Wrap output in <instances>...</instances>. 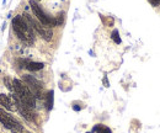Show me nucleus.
Segmentation results:
<instances>
[{"mask_svg":"<svg viewBox=\"0 0 160 133\" xmlns=\"http://www.w3.org/2000/svg\"><path fill=\"white\" fill-rule=\"evenodd\" d=\"M12 27L16 33V36L23 41L27 44H32L35 42V36H33V28L28 25V22L25 20L22 15H18L12 20Z\"/></svg>","mask_w":160,"mask_h":133,"instance_id":"nucleus-1","label":"nucleus"},{"mask_svg":"<svg viewBox=\"0 0 160 133\" xmlns=\"http://www.w3.org/2000/svg\"><path fill=\"white\" fill-rule=\"evenodd\" d=\"M12 85H14V93L12 94H15L20 100H22L28 107L33 109L36 106V99H35V95L32 94V91L30 90V88L18 79L12 80Z\"/></svg>","mask_w":160,"mask_h":133,"instance_id":"nucleus-2","label":"nucleus"},{"mask_svg":"<svg viewBox=\"0 0 160 133\" xmlns=\"http://www.w3.org/2000/svg\"><path fill=\"white\" fill-rule=\"evenodd\" d=\"M30 5H31V8H32V11H33V14L36 15V18L40 20V22L43 25V26H46V27H51V26H54V25H57V21L56 19H52V18H49V16H47L44 13H43V10L40 8V5L36 3V1H33V0H31L30 1Z\"/></svg>","mask_w":160,"mask_h":133,"instance_id":"nucleus-3","label":"nucleus"},{"mask_svg":"<svg viewBox=\"0 0 160 133\" xmlns=\"http://www.w3.org/2000/svg\"><path fill=\"white\" fill-rule=\"evenodd\" d=\"M25 20L28 22V25L33 28V30H36L38 33L41 35V37L44 38L46 41H51V38H52V31L48 28V27H46V26H43L41 22H37L35 19H32L30 15H27V14H25V15H22Z\"/></svg>","mask_w":160,"mask_h":133,"instance_id":"nucleus-4","label":"nucleus"},{"mask_svg":"<svg viewBox=\"0 0 160 133\" xmlns=\"http://www.w3.org/2000/svg\"><path fill=\"white\" fill-rule=\"evenodd\" d=\"M0 122L9 130L14 131V132H21L22 131V127L21 125L14 118L11 117L8 112L4 111V109H0Z\"/></svg>","mask_w":160,"mask_h":133,"instance_id":"nucleus-5","label":"nucleus"},{"mask_svg":"<svg viewBox=\"0 0 160 133\" xmlns=\"http://www.w3.org/2000/svg\"><path fill=\"white\" fill-rule=\"evenodd\" d=\"M12 97H14V102H15V105H16V109L19 110V112H20L27 121H33L35 120V117H33V114H32V111H31V107H28L22 100H20L18 96L15 95V94H12Z\"/></svg>","mask_w":160,"mask_h":133,"instance_id":"nucleus-6","label":"nucleus"},{"mask_svg":"<svg viewBox=\"0 0 160 133\" xmlns=\"http://www.w3.org/2000/svg\"><path fill=\"white\" fill-rule=\"evenodd\" d=\"M23 80H25V81L27 83V85L30 86V90L32 91V94L35 95V97H41V94H42V85H41L40 81L31 75H25L23 76Z\"/></svg>","mask_w":160,"mask_h":133,"instance_id":"nucleus-7","label":"nucleus"},{"mask_svg":"<svg viewBox=\"0 0 160 133\" xmlns=\"http://www.w3.org/2000/svg\"><path fill=\"white\" fill-rule=\"evenodd\" d=\"M0 105H2L5 109H8V110H10V111L14 110L11 97H9V96L5 95V94H1V95H0Z\"/></svg>","mask_w":160,"mask_h":133,"instance_id":"nucleus-8","label":"nucleus"},{"mask_svg":"<svg viewBox=\"0 0 160 133\" xmlns=\"http://www.w3.org/2000/svg\"><path fill=\"white\" fill-rule=\"evenodd\" d=\"M44 64L43 63H40V62H27L26 63V68L31 72H36V70H41L43 69Z\"/></svg>","mask_w":160,"mask_h":133,"instance_id":"nucleus-9","label":"nucleus"},{"mask_svg":"<svg viewBox=\"0 0 160 133\" xmlns=\"http://www.w3.org/2000/svg\"><path fill=\"white\" fill-rule=\"evenodd\" d=\"M53 91H48V94L46 95V107L47 110H52L53 109Z\"/></svg>","mask_w":160,"mask_h":133,"instance_id":"nucleus-10","label":"nucleus"},{"mask_svg":"<svg viewBox=\"0 0 160 133\" xmlns=\"http://www.w3.org/2000/svg\"><path fill=\"white\" fill-rule=\"evenodd\" d=\"M94 131L98 133H111V131L107 128V127H105V126H102V125H99V126H96L95 128H94Z\"/></svg>","mask_w":160,"mask_h":133,"instance_id":"nucleus-11","label":"nucleus"},{"mask_svg":"<svg viewBox=\"0 0 160 133\" xmlns=\"http://www.w3.org/2000/svg\"><path fill=\"white\" fill-rule=\"evenodd\" d=\"M112 39H113L116 43H121V38H120V35H118V31H117V30H115V31L112 32Z\"/></svg>","mask_w":160,"mask_h":133,"instance_id":"nucleus-12","label":"nucleus"},{"mask_svg":"<svg viewBox=\"0 0 160 133\" xmlns=\"http://www.w3.org/2000/svg\"><path fill=\"white\" fill-rule=\"evenodd\" d=\"M148 1H149L153 6H158V5L160 4V0H148Z\"/></svg>","mask_w":160,"mask_h":133,"instance_id":"nucleus-13","label":"nucleus"},{"mask_svg":"<svg viewBox=\"0 0 160 133\" xmlns=\"http://www.w3.org/2000/svg\"><path fill=\"white\" fill-rule=\"evenodd\" d=\"M74 110H77V111H79V110H80V107H79V106H74Z\"/></svg>","mask_w":160,"mask_h":133,"instance_id":"nucleus-14","label":"nucleus"}]
</instances>
